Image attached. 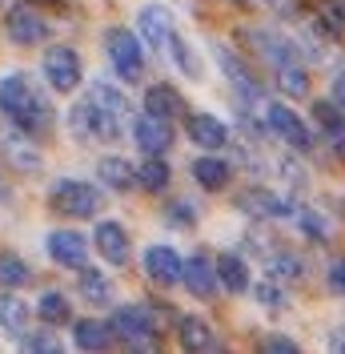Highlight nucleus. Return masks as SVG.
Instances as JSON below:
<instances>
[{"mask_svg": "<svg viewBox=\"0 0 345 354\" xmlns=\"http://www.w3.org/2000/svg\"><path fill=\"white\" fill-rule=\"evenodd\" d=\"M0 113L17 125L21 133H44L52 125V105L44 97L32 77L12 73L0 81Z\"/></svg>", "mask_w": 345, "mask_h": 354, "instance_id": "nucleus-1", "label": "nucleus"}, {"mask_svg": "<svg viewBox=\"0 0 345 354\" xmlns=\"http://www.w3.org/2000/svg\"><path fill=\"white\" fill-rule=\"evenodd\" d=\"M48 201H52L61 214H68V218H97V209H101L97 185L77 181V177H61V181L48 189Z\"/></svg>", "mask_w": 345, "mask_h": 354, "instance_id": "nucleus-2", "label": "nucleus"}, {"mask_svg": "<svg viewBox=\"0 0 345 354\" xmlns=\"http://www.w3.org/2000/svg\"><path fill=\"white\" fill-rule=\"evenodd\" d=\"M68 125H72V133L85 141V137H97V141H112V137H121V117H112L108 109H101L92 97H85L81 105H72V113H68Z\"/></svg>", "mask_w": 345, "mask_h": 354, "instance_id": "nucleus-3", "label": "nucleus"}, {"mask_svg": "<svg viewBox=\"0 0 345 354\" xmlns=\"http://www.w3.org/2000/svg\"><path fill=\"white\" fill-rule=\"evenodd\" d=\"M108 326H112V338H121L129 346H141V351L157 346V322L145 306H121L108 318Z\"/></svg>", "mask_w": 345, "mask_h": 354, "instance_id": "nucleus-4", "label": "nucleus"}, {"mask_svg": "<svg viewBox=\"0 0 345 354\" xmlns=\"http://www.w3.org/2000/svg\"><path fill=\"white\" fill-rule=\"evenodd\" d=\"M105 48H108V65L117 68L121 81H141L145 73V53H141V41L125 32V28H112L105 37Z\"/></svg>", "mask_w": 345, "mask_h": 354, "instance_id": "nucleus-5", "label": "nucleus"}, {"mask_svg": "<svg viewBox=\"0 0 345 354\" xmlns=\"http://www.w3.org/2000/svg\"><path fill=\"white\" fill-rule=\"evenodd\" d=\"M44 81L48 88H57V93H72V88L81 85V77H85V68H81V57L68 48V44H52L48 53H44Z\"/></svg>", "mask_w": 345, "mask_h": 354, "instance_id": "nucleus-6", "label": "nucleus"}, {"mask_svg": "<svg viewBox=\"0 0 345 354\" xmlns=\"http://www.w3.org/2000/svg\"><path fill=\"white\" fill-rule=\"evenodd\" d=\"M265 125H269V133L281 137L289 149H313V133H309V125H305L289 105H281V101L265 105Z\"/></svg>", "mask_w": 345, "mask_h": 354, "instance_id": "nucleus-7", "label": "nucleus"}, {"mask_svg": "<svg viewBox=\"0 0 345 354\" xmlns=\"http://www.w3.org/2000/svg\"><path fill=\"white\" fill-rule=\"evenodd\" d=\"M245 41L253 44V53L269 65V73L281 68V65H289V61H302V57H297V44H289L281 32H273V28H249Z\"/></svg>", "mask_w": 345, "mask_h": 354, "instance_id": "nucleus-8", "label": "nucleus"}, {"mask_svg": "<svg viewBox=\"0 0 345 354\" xmlns=\"http://www.w3.org/2000/svg\"><path fill=\"white\" fill-rule=\"evenodd\" d=\"M145 274H149V282H157V286H177L181 274H185V262H181V254L169 250V245H149L145 250Z\"/></svg>", "mask_w": 345, "mask_h": 354, "instance_id": "nucleus-9", "label": "nucleus"}, {"mask_svg": "<svg viewBox=\"0 0 345 354\" xmlns=\"http://www.w3.org/2000/svg\"><path fill=\"white\" fill-rule=\"evenodd\" d=\"M4 32H8L12 44H41L48 37V24L28 8H8L4 12Z\"/></svg>", "mask_w": 345, "mask_h": 354, "instance_id": "nucleus-10", "label": "nucleus"}, {"mask_svg": "<svg viewBox=\"0 0 345 354\" xmlns=\"http://www.w3.org/2000/svg\"><path fill=\"white\" fill-rule=\"evenodd\" d=\"M132 137H137V145H141L145 153H165V149L172 145V125H169V117L145 113V117H137Z\"/></svg>", "mask_w": 345, "mask_h": 354, "instance_id": "nucleus-11", "label": "nucleus"}, {"mask_svg": "<svg viewBox=\"0 0 345 354\" xmlns=\"http://www.w3.org/2000/svg\"><path fill=\"white\" fill-rule=\"evenodd\" d=\"M177 338H181V346H185V351H197V354L221 351V338H217V330L205 322V318H197V314H185V318L177 322Z\"/></svg>", "mask_w": 345, "mask_h": 354, "instance_id": "nucleus-12", "label": "nucleus"}, {"mask_svg": "<svg viewBox=\"0 0 345 354\" xmlns=\"http://www.w3.org/2000/svg\"><path fill=\"white\" fill-rule=\"evenodd\" d=\"M137 32H141V41L152 44V48H165L172 37V17L165 4H145L141 8V17H137Z\"/></svg>", "mask_w": 345, "mask_h": 354, "instance_id": "nucleus-13", "label": "nucleus"}, {"mask_svg": "<svg viewBox=\"0 0 345 354\" xmlns=\"http://www.w3.org/2000/svg\"><path fill=\"white\" fill-rule=\"evenodd\" d=\"M241 209L249 218H265V221L293 218V205L281 198V194H273V189H249V194H241Z\"/></svg>", "mask_w": 345, "mask_h": 354, "instance_id": "nucleus-14", "label": "nucleus"}, {"mask_svg": "<svg viewBox=\"0 0 345 354\" xmlns=\"http://www.w3.org/2000/svg\"><path fill=\"white\" fill-rule=\"evenodd\" d=\"M92 242H97V250H101L105 262H112V266L129 262V234H125L121 221H101V225L92 230Z\"/></svg>", "mask_w": 345, "mask_h": 354, "instance_id": "nucleus-15", "label": "nucleus"}, {"mask_svg": "<svg viewBox=\"0 0 345 354\" xmlns=\"http://www.w3.org/2000/svg\"><path fill=\"white\" fill-rule=\"evenodd\" d=\"M189 141H193L197 149L217 153V149L229 145V125L217 121V117H209V113H197V117H189Z\"/></svg>", "mask_w": 345, "mask_h": 354, "instance_id": "nucleus-16", "label": "nucleus"}, {"mask_svg": "<svg viewBox=\"0 0 345 354\" xmlns=\"http://www.w3.org/2000/svg\"><path fill=\"white\" fill-rule=\"evenodd\" d=\"M217 61H221L225 77H229V85L237 88L241 97H249V101H261V81L253 77V68L245 65L237 53H229V48H217Z\"/></svg>", "mask_w": 345, "mask_h": 354, "instance_id": "nucleus-17", "label": "nucleus"}, {"mask_svg": "<svg viewBox=\"0 0 345 354\" xmlns=\"http://www.w3.org/2000/svg\"><path fill=\"white\" fill-rule=\"evenodd\" d=\"M85 254H88V242L81 234H72V230H52V234H48V258H52V262L81 270V266H85Z\"/></svg>", "mask_w": 345, "mask_h": 354, "instance_id": "nucleus-18", "label": "nucleus"}, {"mask_svg": "<svg viewBox=\"0 0 345 354\" xmlns=\"http://www.w3.org/2000/svg\"><path fill=\"white\" fill-rule=\"evenodd\" d=\"M181 282L193 290L197 298H213L217 294V262H209V258H201V254H193V258H185V274H181Z\"/></svg>", "mask_w": 345, "mask_h": 354, "instance_id": "nucleus-19", "label": "nucleus"}, {"mask_svg": "<svg viewBox=\"0 0 345 354\" xmlns=\"http://www.w3.org/2000/svg\"><path fill=\"white\" fill-rule=\"evenodd\" d=\"M193 177H197V185L201 189H225L229 185V177H233V169H229V161H221L217 153H209V157H197L193 161Z\"/></svg>", "mask_w": 345, "mask_h": 354, "instance_id": "nucleus-20", "label": "nucleus"}, {"mask_svg": "<svg viewBox=\"0 0 345 354\" xmlns=\"http://www.w3.org/2000/svg\"><path fill=\"white\" fill-rule=\"evenodd\" d=\"M72 342L81 351H108L112 346V326L108 322H97V318H81L72 326Z\"/></svg>", "mask_w": 345, "mask_h": 354, "instance_id": "nucleus-21", "label": "nucleus"}, {"mask_svg": "<svg viewBox=\"0 0 345 354\" xmlns=\"http://www.w3.org/2000/svg\"><path fill=\"white\" fill-rule=\"evenodd\" d=\"M145 105H149V113H157V117H185V97L177 93L172 85H152L149 93H145Z\"/></svg>", "mask_w": 345, "mask_h": 354, "instance_id": "nucleus-22", "label": "nucleus"}, {"mask_svg": "<svg viewBox=\"0 0 345 354\" xmlns=\"http://www.w3.org/2000/svg\"><path fill=\"white\" fill-rule=\"evenodd\" d=\"M217 278L229 294H245L249 290V266L241 262L237 254H221L217 258Z\"/></svg>", "mask_w": 345, "mask_h": 354, "instance_id": "nucleus-23", "label": "nucleus"}, {"mask_svg": "<svg viewBox=\"0 0 345 354\" xmlns=\"http://www.w3.org/2000/svg\"><path fill=\"white\" fill-rule=\"evenodd\" d=\"M97 174H101V181H105L108 189H132L137 185V165L125 161V157H105L97 165Z\"/></svg>", "mask_w": 345, "mask_h": 354, "instance_id": "nucleus-24", "label": "nucleus"}, {"mask_svg": "<svg viewBox=\"0 0 345 354\" xmlns=\"http://www.w3.org/2000/svg\"><path fill=\"white\" fill-rule=\"evenodd\" d=\"M0 326L12 334V338H24L28 334V306H24L17 294H0Z\"/></svg>", "mask_w": 345, "mask_h": 354, "instance_id": "nucleus-25", "label": "nucleus"}, {"mask_svg": "<svg viewBox=\"0 0 345 354\" xmlns=\"http://www.w3.org/2000/svg\"><path fill=\"white\" fill-rule=\"evenodd\" d=\"M313 121L322 125L325 141H345V109L337 101H317L313 105Z\"/></svg>", "mask_w": 345, "mask_h": 354, "instance_id": "nucleus-26", "label": "nucleus"}, {"mask_svg": "<svg viewBox=\"0 0 345 354\" xmlns=\"http://www.w3.org/2000/svg\"><path fill=\"white\" fill-rule=\"evenodd\" d=\"M273 81H277V88L285 97H305L309 93V68L302 61H289V65L273 68Z\"/></svg>", "mask_w": 345, "mask_h": 354, "instance_id": "nucleus-27", "label": "nucleus"}, {"mask_svg": "<svg viewBox=\"0 0 345 354\" xmlns=\"http://www.w3.org/2000/svg\"><path fill=\"white\" fill-rule=\"evenodd\" d=\"M32 282V270H28V262H24L21 254H0V286L4 290H21Z\"/></svg>", "mask_w": 345, "mask_h": 354, "instance_id": "nucleus-28", "label": "nucleus"}, {"mask_svg": "<svg viewBox=\"0 0 345 354\" xmlns=\"http://www.w3.org/2000/svg\"><path fill=\"white\" fill-rule=\"evenodd\" d=\"M37 314H41V322H48V326H61V322L72 318V306H68L65 294L48 290V294H41V302H37Z\"/></svg>", "mask_w": 345, "mask_h": 354, "instance_id": "nucleus-29", "label": "nucleus"}, {"mask_svg": "<svg viewBox=\"0 0 345 354\" xmlns=\"http://www.w3.org/2000/svg\"><path fill=\"white\" fill-rule=\"evenodd\" d=\"M169 165L161 161V153H149V161L137 169V185H145V189H152V194H161L165 185H169Z\"/></svg>", "mask_w": 345, "mask_h": 354, "instance_id": "nucleus-30", "label": "nucleus"}, {"mask_svg": "<svg viewBox=\"0 0 345 354\" xmlns=\"http://www.w3.org/2000/svg\"><path fill=\"white\" fill-rule=\"evenodd\" d=\"M88 97L101 105V109H108L112 117H129V101L121 97V88H112V85H105V81H97V85H88Z\"/></svg>", "mask_w": 345, "mask_h": 354, "instance_id": "nucleus-31", "label": "nucleus"}, {"mask_svg": "<svg viewBox=\"0 0 345 354\" xmlns=\"http://www.w3.org/2000/svg\"><path fill=\"white\" fill-rule=\"evenodd\" d=\"M81 294H85L92 306H108L112 302V286H108V278L101 270H85L81 274Z\"/></svg>", "mask_w": 345, "mask_h": 354, "instance_id": "nucleus-32", "label": "nucleus"}, {"mask_svg": "<svg viewBox=\"0 0 345 354\" xmlns=\"http://www.w3.org/2000/svg\"><path fill=\"white\" fill-rule=\"evenodd\" d=\"M317 24L329 37H345V0H317Z\"/></svg>", "mask_w": 345, "mask_h": 354, "instance_id": "nucleus-33", "label": "nucleus"}, {"mask_svg": "<svg viewBox=\"0 0 345 354\" xmlns=\"http://www.w3.org/2000/svg\"><path fill=\"white\" fill-rule=\"evenodd\" d=\"M269 274H273V278H285V282H297V278H302V262L281 250V254L269 258Z\"/></svg>", "mask_w": 345, "mask_h": 354, "instance_id": "nucleus-34", "label": "nucleus"}, {"mask_svg": "<svg viewBox=\"0 0 345 354\" xmlns=\"http://www.w3.org/2000/svg\"><path fill=\"white\" fill-rule=\"evenodd\" d=\"M169 44H172V61H177L181 68H185L189 77H197V73H201V65H197V57H193V48H189V41H181V37L172 32Z\"/></svg>", "mask_w": 345, "mask_h": 354, "instance_id": "nucleus-35", "label": "nucleus"}, {"mask_svg": "<svg viewBox=\"0 0 345 354\" xmlns=\"http://www.w3.org/2000/svg\"><path fill=\"white\" fill-rule=\"evenodd\" d=\"M257 298H261V306H269V310L285 306V290H277V278H273V282H261Z\"/></svg>", "mask_w": 345, "mask_h": 354, "instance_id": "nucleus-36", "label": "nucleus"}, {"mask_svg": "<svg viewBox=\"0 0 345 354\" xmlns=\"http://www.w3.org/2000/svg\"><path fill=\"white\" fill-rule=\"evenodd\" d=\"M245 4H257V8H269V12H281V17H289V12L297 8V0H245Z\"/></svg>", "mask_w": 345, "mask_h": 354, "instance_id": "nucleus-37", "label": "nucleus"}, {"mask_svg": "<svg viewBox=\"0 0 345 354\" xmlns=\"http://www.w3.org/2000/svg\"><path fill=\"white\" fill-rule=\"evenodd\" d=\"M265 351L269 354H297V342L293 338H265Z\"/></svg>", "mask_w": 345, "mask_h": 354, "instance_id": "nucleus-38", "label": "nucleus"}, {"mask_svg": "<svg viewBox=\"0 0 345 354\" xmlns=\"http://www.w3.org/2000/svg\"><path fill=\"white\" fill-rule=\"evenodd\" d=\"M329 290H333V294H345V258L333 262V270H329Z\"/></svg>", "mask_w": 345, "mask_h": 354, "instance_id": "nucleus-39", "label": "nucleus"}, {"mask_svg": "<svg viewBox=\"0 0 345 354\" xmlns=\"http://www.w3.org/2000/svg\"><path fill=\"white\" fill-rule=\"evenodd\" d=\"M333 101L345 109V73H342V77H333Z\"/></svg>", "mask_w": 345, "mask_h": 354, "instance_id": "nucleus-40", "label": "nucleus"}, {"mask_svg": "<svg viewBox=\"0 0 345 354\" xmlns=\"http://www.w3.org/2000/svg\"><path fill=\"white\" fill-rule=\"evenodd\" d=\"M32 4H61V0H32Z\"/></svg>", "mask_w": 345, "mask_h": 354, "instance_id": "nucleus-41", "label": "nucleus"}]
</instances>
